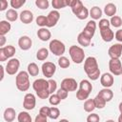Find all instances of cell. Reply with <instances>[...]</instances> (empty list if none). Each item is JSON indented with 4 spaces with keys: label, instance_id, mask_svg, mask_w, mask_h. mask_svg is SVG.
<instances>
[{
    "label": "cell",
    "instance_id": "obj_1",
    "mask_svg": "<svg viewBox=\"0 0 122 122\" xmlns=\"http://www.w3.org/2000/svg\"><path fill=\"white\" fill-rule=\"evenodd\" d=\"M84 71L88 77L92 80H97L100 76V70L95 57L89 56L84 61Z\"/></svg>",
    "mask_w": 122,
    "mask_h": 122
},
{
    "label": "cell",
    "instance_id": "obj_2",
    "mask_svg": "<svg viewBox=\"0 0 122 122\" xmlns=\"http://www.w3.org/2000/svg\"><path fill=\"white\" fill-rule=\"evenodd\" d=\"M32 88L40 99H47L51 95V92L49 91V83L44 78L36 79L32 83Z\"/></svg>",
    "mask_w": 122,
    "mask_h": 122
},
{
    "label": "cell",
    "instance_id": "obj_3",
    "mask_svg": "<svg viewBox=\"0 0 122 122\" xmlns=\"http://www.w3.org/2000/svg\"><path fill=\"white\" fill-rule=\"evenodd\" d=\"M15 85L16 88L21 92H26L30 89V74L28 71H22L18 72V74L15 77Z\"/></svg>",
    "mask_w": 122,
    "mask_h": 122
},
{
    "label": "cell",
    "instance_id": "obj_4",
    "mask_svg": "<svg viewBox=\"0 0 122 122\" xmlns=\"http://www.w3.org/2000/svg\"><path fill=\"white\" fill-rule=\"evenodd\" d=\"M69 53H70L71 60L75 64H81L85 59L84 50L79 46H75V45L71 46L69 49Z\"/></svg>",
    "mask_w": 122,
    "mask_h": 122
},
{
    "label": "cell",
    "instance_id": "obj_5",
    "mask_svg": "<svg viewBox=\"0 0 122 122\" xmlns=\"http://www.w3.org/2000/svg\"><path fill=\"white\" fill-rule=\"evenodd\" d=\"M49 49H50L51 52L56 56H63V54L65 53V51H66L65 44L58 39H52L50 42Z\"/></svg>",
    "mask_w": 122,
    "mask_h": 122
},
{
    "label": "cell",
    "instance_id": "obj_6",
    "mask_svg": "<svg viewBox=\"0 0 122 122\" xmlns=\"http://www.w3.org/2000/svg\"><path fill=\"white\" fill-rule=\"evenodd\" d=\"M109 69L112 75L122 74V63L119 59H111L109 61Z\"/></svg>",
    "mask_w": 122,
    "mask_h": 122
},
{
    "label": "cell",
    "instance_id": "obj_7",
    "mask_svg": "<svg viewBox=\"0 0 122 122\" xmlns=\"http://www.w3.org/2000/svg\"><path fill=\"white\" fill-rule=\"evenodd\" d=\"M20 67V61L17 58H10L6 65V71L10 75H14Z\"/></svg>",
    "mask_w": 122,
    "mask_h": 122
},
{
    "label": "cell",
    "instance_id": "obj_8",
    "mask_svg": "<svg viewBox=\"0 0 122 122\" xmlns=\"http://www.w3.org/2000/svg\"><path fill=\"white\" fill-rule=\"evenodd\" d=\"M41 69H42L43 75L46 76L47 78H51V77L53 76V74L55 73L56 66H55V64L52 63V62H45V63H43Z\"/></svg>",
    "mask_w": 122,
    "mask_h": 122
},
{
    "label": "cell",
    "instance_id": "obj_9",
    "mask_svg": "<svg viewBox=\"0 0 122 122\" xmlns=\"http://www.w3.org/2000/svg\"><path fill=\"white\" fill-rule=\"evenodd\" d=\"M108 53L111 59H119L122 56V44L120 43L113 44L109 48Z\"/></svg>",
    "mask_w": 122,
    "mask_h": 122
},
{
    "label": "cell",
    "instance_id": "obj_10",
    "mask_svg": "<svg viewBox=\"0 0 122 122\" xmlns=\"http://www.w3.org/2000/svg\"><path fill=\"white\" fill-rule=\"evenodd\" d=\"M36 105V98L34 96V94L32 93H27L24 96V100H23V107L24 109H26L27 111H30L33 110L34 107Z\"/></svg>",
    "mask_w": 122,
    "mask_h": 122
},
{
    "label": "cell",
    "instance_id": "obj_11",
    "mask_svg": "<svg viewBox=\"0 0 122 122\" xmlns=\"http://www.w3.org/2000/svg\"><path fill=\"white\" fill-rule=\"evenodd\" d=\"M59 19H60V13L58 10H53L50 11L49 14L47 15V27L48 28L54 27L57 24Z\"/></svg>",
    "mask_w": 122,
    "mask_h": 122
},
{
    "label": "cell",
    "instance_id": "obj_12",
    "mask_svg": "<svg viewBox=\"0 0 122 122\" xmlns=\"http://www.w3.org/2000/svg\"><path fill=\"white\" fill-rule=\"evenodd\" d=\"M68 92H74L77 89V82L73 78H65L61 82V87Z\"/></svg>",
    "mask_w": 122,
    "mask_h": 122
},
{
    "label": "cell",
    "instance_id": "obj_13",
    "mask_svg": "<svg viewBox=\"0 0 122 122\" xmlns=\"http://www.w3.org/2000/svg\"><path fill=\"white\" fill-rule=\"evenodd\" d=\"M113 82H114L113 75L110 72H105L100 76V83L104 88L109 89L113 85Z\"/></svg>",
    "mask_w": 122,
    "mask_h": 122
},
{
    "label": "cell",
    "instance_id": "obj_14",
    "mask_svg": "<svg viewBox=\"0 0 122 122\" xmlns=\"http://www.w3.org/2000/svg\"><path fill=\"white\" fill-rule=\"evenodd\" d=\"M95 30H96V23H95V21H94V20H90V21L87 23V25H86V27L84 28V30H82V32H83L86 36H88L89 38L92 39V38L93 37V35H94Z\"/></svg>",
    "mask_w": 122,
    "mask_h": 122
},
{
    "label": "cell",
    "instance_id": "obj_15",
    "mask_svg": "<svg viewBox=\"0 0 122 122\" xmlns=\"http://www.w3.org/2000/svg\"><path fill=\"white\" fill-rule=\"evenodd\" d=\"M31 45H32V41L31 39L27 36V35H23L21 36L19 39H18V46L21 50L23 51H28L31 48Z\"/></svg>",
    "mask_w": 122,
    "mask_h": 122
},
{
    "label": "cell",
    "instance_id": "obj_16",
    "mask_svg": "<svg viewBox=\"0 0 122 122\" xmlns=\"http://www.w3.org/2000/svg\"><path fill=\"white\" fill-rule=\"evenodd\" d=\"M19 18L23 24H30L33 20V13L29 10H25L20 12Z\"/></svg>",
    "mask_w": 122,
    "mask_h": 122
},
{
    "label": "cell",
    "instance_id": "obj_17",
    "mask_svg": "<svg viewBox=\"0 0 122 122\" xmlns=\"http://www.w3.org/2000/svg\"><path fill=\"white\" fill-rule=\"evenodd\" d=\"M100 34L102 39L105 42H111L114 38V32L112 30L111 28H106V29H101L100 30Z\"/></svg>",
    "mask_w": 122,
    "mask_h": 122
},
{
    "label": "cell",
    "instance_id": "obj_18",
    "mask_svg": "<svg viewBox=\"0 0 122 122\" xmlns=\"http://www.w3.org/2000/svg\"><path fill=\"white\" fill-rule=\"evenodd\" d=\"M37 36L38 38L41 40V41H49L51 37V31L47 29V28H40L38 30H37Z\"/></svg>",
    "mask_w": 122,
    "mask_h": 122
},
{
    "label": "cell",
    "instance_id": "obj_19",
    "mask_svg": "<svg viewBox=\"0 0 122 122\" xmlns=\"http://www.w3.org/2000/svg\"><path fill=\"white\" fill-rule=\"evenodd\" d=\"M3 116H4V119L7 122H12L15 119V116H16L15 110L13 108H7L4 112Z\"/></svg>",
    "mask_w": 122,
    "mask_h": 122
},
{
    "label": "cell",
    "instance_id": "obj_20",
    "mask_svg": "<svg viewBox=\"0 0 122 122\" xmlns=\"http://www.w3.org/2000/svg\"><path fill=\"white\" fill-rule=\"evenodd\" d=\"M98 95H100L106 102H109V101H111V100L112 99V97H113V92H112V90L107 89V88H104V89H102L101 91H99Z\"/></svg>",
    "mask_w": 122,
    "mask_h": 122
},
{
    "label": "cell",
    "instance_id": "obj_21",
    "mask_svg": "<svg viewBox=\"0 0 122 122\" xmlns=\"http://www.w3.org/2000/svg\"><path fill=\"white\" fill-rule=\"evenodd\" d=\"M70 7H71L73 14L76 15L77 12L84 7V5L80 0H70Z\"/></svg>",
    "mask_w": 122,
    "mask_h": 122
},
{
    "label": "cell",
    "instance_id": "obj_22",
    "mask_svg": "<svg viewBox=\"0 0 122 122\" xmlns=\"http://www.w3.org/2000/svg\"><path fill=\"white\" fill-rule=\"evenodd\" d=\"M116 10H117L116 6H115L113 3H108V4L105 6V8H104V12H105V14H106L107 16H110V17L114 16L115 13H116Z\"/></svg>",
    "mask_w": 122,
    "mask_h": 122
},
{
    "label": "cell",
    "instance_id": "obj_23",
    "mask_svg": "<svg viewBox=\"0 0 122 122\" xmlns=\"http://www.w3.org/2000/svg\"><path fill=\"white\" fill-rule=\"evenodd\" d=\"M90 16L92 18V20H98L101 18L102 16V10L97 7V6H94L90 10Z\"/></svg>",
    "mask_w": 122,
    "mask_h": 122
},
{
    "label": "cell",
    "instance_id": "obj_24",
    "mask_svg": "<svg viewBox=\"0 0 122 122\" xmlns=\"http://www.w3.org/2000/svg\"><path fill=\"white\" fill-rule=\"evenodd\" d=\"M11 29V25L9 21L2 20L0 21V35H5L7 34Z\"/></svg>",
    "mask_w": 122,
    "mask_h": 122
},
{
    "label": "cell",
    "instance_id": "obj_25",
    "mask_svg": "<svg viewBox=\"0 0 122 122\" xmlns=\"http://www.w3.org/2000/svg\"><path fill=\"white\" fill-rule=\"evenodd\" d=\"M91 38H89L88 36H86L82 31L78 34V36H77V41H78V43H79V45H81V46H83V47H88V46H90V44H91Z\"/></svg>",
    "mask_w": 122,
    "mask_h": 122
},
{
    "label": "cell",
    "instance_id": "obj_26",
    "mask_svg": "<svg viewBox=\"0 0 122 122\" xmlns=\"http://www.w3.org/2000/svg\"><path fill=\"white\" fill-rule=\"evenodd\" d=\"M52 7L57 10L59 9H63L67 6H70V0H52L51 1Z\"/></svg>",
    "mask_w": 122,
    "mask_h": 122
},
{
    "label": "cell",
    "instance_id": "obj_27",
    "mask_svg": "<svg viewBox=\"0 0 122 122\" xmlns=\"http://www.w3.org/2000/svg\"><path fill=\"white\" fill-rule=\"evenodd\" d=\"M79 90H82L86 92L91 93V92L92 91V85L89 80L84 79L79 83Z\"/></svg>",
    "mask_w": 122,
    "mask_h": 122
},
{
    "label": "cell",
    "instance_id": "obj_28",
    "mask_svg": "<svg viewBox=\"0 0 122 122\" xmlns=\"http://www.w3.org/2000/svg\"><path fill=\"white\" fill-rule=\"evenodd\" d=\"M18 16H19V14L17 13L16 10H14V9H10V10H8L7 12H6V18H7V20L10 21V22H14V21H16L17 18H18Z\"/></svg>",
    "mask_w": 122,
    "mask_h": 122
},
{
    "label": "cell",
    "instance_id": "obj_29",
    "mask_svg": "<svg viewBox=\"0 0 122 122\" xmlns=\"http://www.w3.org/2000/svg\"><path fill=\"white\" fill-rule=\"evenodd\" d=\"M0 49L3 51V52L7 58H11L15 53V48L12 45H8V46H5V47L0 48Z\"/></svg>",
    "mask_w": 122,
    "mask_h": 122
},
{
    "label": "cell",
    "instance_id": "obj_30",
    "mask_svg": "<svg viewBox=\"0 0 122 122\" xmlns=\"http://www.w3.org/2000/svg\"><path fill=\"white\" fill-rule=\"evenodd\" d=\"M48 56H49V51H48V49H46V48H41V49H39V50L37 51V52H36V58H37L39 61H44V60H46V59L48 58Z\"/></svg>",
    "mask_w": 122,
    "mask_h": 122
},
{
    "label": "cell",
    "instance_id": "obj_31",
    "mask_svg": "<svg viewBox=\"0 0 122 122\" xmlns=\"http://www.w3.org/2000/svg\"><path fill=\"white\" fill-rule=\"evenodd\" d=\"M27 71L30 76H37L39 73V68L35 63L32 62V63H30L28 65V71Z\"/></svg>",
    "mask_w": 122,
    "mask_h": 122
},
{
    "label": "cell",
    "instance_id": "obj_32",
    "mask_svg": "<svg viewBox=\"0 0 122 122\" xmlns=\"http://www.w3.org/2000/svg\"><path fill=\"white\" fill-rule=\"evenodd\" d=\"M84 111L87 112H92L96 107H95V103L93 99H87L84 103Z\"/></svg>",
    "mask_w": 122,
    "mask_h": 122
},
{
    "label": "cell",
    "instance_id": "obj_33",
    "mask_svg": "<svg viewBox=\"0 0 122 122\" xmlns=\"http://www.w3.org/2000/svg\"><path fill=\"white\" fill-rule=\"evenodd\" d=\"M17 120H18V122H32L30 114L27 112H19V114L17 115Z\"/></svg>",
    "mask_w": 122,
    "mask_h": 122
},
{
    "label": "cell",
    "instance_id": "obj_34",
    "mask_svg": "<svg viewBox=\"0 0 122 122\" xmlns=\"http://www.w3.org/2000/svg\"><path fill=\"white\" fill-rule=\"evenodd\" d=\"M88 16H90V11H89V10L84 6L78 12H77V14H76V17L78 18V19H80V20H85Z\"/></svg>",
    "mask_w": 122,
    "mask_h": 122
},
{
    "label": "cell",
    "instance_id": "obj_35",
    "mask_svg": "<svg viewBox=\"0 0 122 122\" xmlns=\"http://www.w3.org/2000/svg\"><path fill=\"white\" fill-rule=\"evenodd\" d=\"M93 100H94V103H95V107L97 109H103L106 106V103L107 102L100 95H98V94L93 98Z\"/></svg>",
    "mask_w": 122,
    "mask_h": 122
},
{
    "label": "cell",
    "instance_id": "obj_36",
    "mask_svg": "<svg viewBox=\"0 0 122 122\" xmlns=\"http://www.w3.org/2000/svg\"><path fill=\"white\" fill-rule=\"evenodd\" d=\"M58 65L61 69H67V68L70 67L71 63H70L69 59L66 56H60L59 59H58Z\"/></svg>",
    "mask_w": 122,
    "mask_h": 122
},
{
    "label": "cell",
    "instance_id": "obj_37",
    "mask_svg": "<svg viewBox=\"0 0 122 122\" xmlns=\"http://www.w3.org/2000/svg\"><path fill=\"white\" fill-rule=\"evenodd\" d=\"M110 23H111V25L113 26L114 28H119V27H121V25H122V19H121L120 16L114 15V16L111 17Z\"/></svg>",
    "mask_w": 122,
    "mask_h": 122
},
{
    "label": "cell",
    "instance_id": "obj_38",
    "mask_svg": "<svg viewBox=\"0 0 122 122\" xmlns=\"http://www.w3.org/2000/svg\"><path fill=\"white\" fill-rule=\"evenodd\" d=\"M59 115H60V111H59L58 108H56V107L50 108V114H49L50 118L55 120V119H57L59 117Z\"/></svg>",
    "mask_w": 122,
    "mask_h": 122
},
{
    "label": "cell",
    "instance_id": "obj_39",
    "mask_svg": "<svg viewBox=\"0 0 122 122\" xmlns=\"http://www.w3.org/2000/svg\"><path fill=\"white\" fill-rule=\"evenodd\" d=\"M37 26L41 27V28H45L47 27V16L45 15H38L35 19Z\"/></svg>",
    "mask_w": 122,
    "mask_h": 122
},
{
    "label": "cell",
    "instance_id": "obj_40",
    "mask_svg": "<svg viewBox=\"0 0 122 122\" xmlns=\"http://www.w3.org/2000/svg\"><path fill=\"white\" fill-rule=\"evenodd\" d=\"M35 5L41 10H47L50 6V3L48 0H35Z\"/></svg>",
    "mask_w": 122,
    "mask_h": 122
},
{
    "label": "cell",
    "instance_id": "obj_41",
    "mask_svg": "<svg viewBox=\"0 0 122 122\" xmlns=\"http://www.w3.org/2000/svg\"><path fill=\"white\" fill-rule=\"evenodd\" d=\"M49 102H50V104L52 105V106H57V105L61 102V99L59 98V96H58L57 94L52 93V94H51L50 97H49Z\"/></svg>",
    "mask_w": 122,
    "mask_h": 122
},
{
    "label": "cell",
    "instance_id": "obj_42",
    "mask_svg": "<svg viewBox=\"0 0 122 122\" xmlns=\"http://www.w3.org/2000/svg\"><path fill=\"white\" fill-rule=\"evenodd\" d=\"M25 3H26V0H10V2L11 8H13L14 10L21 8Z\"/></svg>",
    "mask_w": 122,
    "mask_h": 122
},
{
    "label": "cell",
    "instance_id": "obj_43",
    "mask_svg": "<svg viewBox=\"0 0 122 122\" xmlns=\"http://www.w3.org/2000/svg\"><path fill=\"white\" fill-rule=\"evenodd\" d=\"M89 95H90L89 92H86L82 90H78L76 92V98L78 100H87L89 98Z\"/></svg>",
    "mask_w": 122,
    "mask_h": 122
},
{
    "label": "cell",
    "instance_id": "obj_44",
    "mask_svg": "<svg viewBox=\"0 0 122 122\" xmlns=\"http://www.w3.org/2000/svg\"><path fill=\"white\" fill-rule=\"evenodd\" d=\"M48 83H49V91H50L51 94H52L53 92H55L56 89H57V83H56V81L53 80V79L48 80Z\"/></svg>",
    "mask_w": 122,
    "mask_h": 122
},
{
    "label": "cell",
    "instance_id": "obj_45",
    "mask_svg": "<svg viewBox=\"0 0 122 122\" xmlns=\"http://www.w3.org/2000/svg\"><path fill=\"white\" fill-rule=\"evenodd\" d=\"M56 94L59 96V98H60L61 100H64V99H66V98L68 97V95H69V92L66 91V90L63 89V88H60V89L57 91Z\"/></svg>",
    "mask_w": 122,
    "mask_h": 122
},
{
    "label": "cell",
    "instance_id": "obj_46",
    "mask_svg": "<svg viewBox=\"0 0 122 122\" xmlns=\"http://www.w3.org/2000/svg\"><path fill=\"white\" fill-rule=\"evenodd\" d=\"M110 25H111V23H110V21H109L108 19L102 18V19L99 20V24H98L99 30H101V29H106V28H110Z\"/></svg>",
    "mask_w": 122,
    "mask_h": 122
},
{
    "label": "cell",
    "instance_id": "obj_47",
    "mask_svg": "<svg viewBox=\"0 0 122 122\" xmlns=\"http://www.w3.org/2000/svg\"><path fill=\"white\" fill-rule=\"evenodd\" d=\"M100 117L97 113H91L87 117V122H99Z\"/></svg>",
    "mask_w": 122,
    "mask_h": 122
},
{
    "label": "cell",
    "instance_id": "obj_48",
    "mask_svg": "<svg viewBox=\"0 0 122 122\" xmlns=\"http://www.w3.org/2000/svg\"><path fill=\"white\" fill-rule=\"evenodd\" d=\"M39 113L44 115V116H47L49 117V114H50V108L47 107V106H43L40 110H39Z\"/></svg>",
    "mask_w": 122,
    "mask_h": 122
},
{
    "label": "cell",
    "instance_id": "obj_49",
    "mask_svg": "<svg viewBox=\"0 0 122 122\" xmlns=\"http://www.w3.org/2000/svg\"><path fill=\"white\" fill-rule=\"evenodd\" d=\"M34 122H48L47 120V116H44L42 114H37L35 116V119H34Z\"/></svg>",
    "mask_w": 122,
    "mask_h": 122
},
{
    "label": "cell",
    "instance_id": "obj_50",
    "mask_svg": "<svg viewBox=\"0 0 122 122\" xmlns=\"http://www.w3.org/2000/svg\"><path fill=\"white\" fill-rule=\"evenodd\" d=\"M114 37L115 39L118 41V42H121L122 43V29H119L115 31L114 33Z\"/></svg>",
    "mask_w": 122,
    "mask_h": 122
},
{
    "label": "cell",
    "instance_id": "obj_51",
    "mask_svg": "<svg viewBox=\"0 0 122 122\" xmlns=\"http://www.w3.org/2000/svg\"><path fill=\"white\" fill-rule=\"evenodd\" d=\"M7 8H8V1H6V0H1V1H0V10L3 11V10H5Z\"/></svg>",
    "mask_w": 122,
    "mask_h": 122
},
{
    "label": "cell",
    "instance_id": "obj_52",
    "mask_svg": "<svg viewBox=\"0 0 122 122\" xmlns=\"http://www.w3.org/2000/svg\"><path fill=\"white\" fill-rule=\"evenodd\" d=\"M8 58L6 57V55L4 54V52H3V51L0 49V61L1 62H4V61H6Z\"/></svg>",
    "mask_w": 122,
    "mask_h": 122
},
{
    "label": "cell",
    "instance_id": "obj_53",
    "mask_svg": "<svg viewBox=\"0 0 122 122\" xmlns=\"http://www.w3.org/2000/svg\"><path fill=\"white\" fill-rule=\"evenodd\" d=\"M5 43H6V37H5V35H0V46H1V48H3V46L5 45Z\"/></svg>",
    "mask_w": 122,
    "mask_h": 122
},
{
    "label": "cell",
    "instance_id": "obj_54",
    "mask_svg": "<svg viewBox=\"0 0 122 122\" xmlns=\"http://www.w3.org/2000/svg\"><path fill=\"white\" fill-rule=\"evenodd\" d=\"M0 71H1V77H0V80L2 81L3 78H4V67H3V66H0Z\"/></svg>",
    "mask_w": 122,
    "mask_h": 122
},
{
    "label": "cell",
    "instance_id": "obj_55",
    "mask_svg": "<svg viewBox=\"0 0 122 122\" xmlns=\"http://www.w3.org/2000/svg\"><path fill=\"white\" fill-rule=\"evenodd\" d=\"M118 109H119V111H120V112H122V102H120V103H119V106H118Z\"/></svg>",
    "mask_w": 122,
    "mask_h": 122
},
{
    "label": "cell",
    "instance_id": "obj_56",
    "mask_svg": "<svg viewBox=\"0 0 122 122\" xmlns=\"http://www.w3.org/2000/svg\"><path fill=\"white\" fill-rule=\"evenodd\" d=\"M118 122H122V112H120V115L118 116Z\"/></svg>",
    "mask_w": 122,
    "mask_h": 122
},
{
    "label": "cell",
    "instance_id": "obj_57",
    "mask_svg": "<svg viewBox=\"0 0 122 122\" xmlns=\"http://www.w3.org/2000/svg\"><path fill=\"white\" fill-rule=\"evenodd\" d=\"M59 122H69V120H67V119H61Z\"/></svg>",
    "mask_w": 122,
    "mask_h": 122
},
{
    "label": "cell",
    "instance_id": "obj_58",
    "mask_svg": "<svg viewBox=\"0 0 122 122\" xmlns=\"http://www.w3.org/2000/svg\"><path fill=\"white\" fill-rule=\"evenodd\" d=\"M106 122H115L114 120H112V119H109V120H107Z\"/></svg>",
    "mask_w": 122,
    "mask_h": 122
},
{
    "label": "cell",
    "instance_id": "obj_59",
    "mask_svg": "<svg viewBox=\"0 0 122 122\" xmlns=\"http://www.w3.org/2000/svg\"><path fill=\"white\" fill-rule=\"evenodd\" d=\"M121 92H122V87H121Z\"/></svg>",
    "mask_w": 122,
    "mask_h": 122
},
{
    "label": "cell",
    "instance_id": "obj_60",
    "mask_svg": "<svg viewBox=\"0 0 122 122\" xmlns=\"http://www.w3.org/2000/svg\"><path fill=\"white\" fill-rule=\"evenodd\" d=\"M121 75H122V74H121Z\"/></svg>",
    "mask_w": 122,
    "mask_h": 122
}]
</instances>
